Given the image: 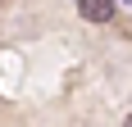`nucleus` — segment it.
<instances>
[{
  "label": "nucleus",
  "mask_w": 132,
  "mask_h": 127,
  "mask_svg": "<svg viewBox=\"0 0 132 127\" xmlns=\"http://www.w3.org/2000/svg\"><path fill=\"white\" fill-rule=\"evenodd\" d=\"M78 9L87 23H109L114 18V0H78Z\"/></svg>",
  "instance_id": "obj_1"
}]
</instances>
